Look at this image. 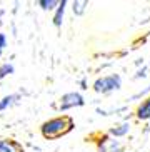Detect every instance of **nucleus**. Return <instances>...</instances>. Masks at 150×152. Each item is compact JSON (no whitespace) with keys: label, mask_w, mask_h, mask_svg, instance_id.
Instances as JSON below:
<instances>
[{"label":"nucleus","mask_w":150,"mask_h":152,"mask_svg":"<svg viewBox=\"0 0 150 152\" xmlns=\"http://www.w3.org/2000/svg\"><path fill=\"white\" fill-rule=\"evenodd\" d=\"M74 127H75L74 119L70 115L62 114V115H55L49 121H45L40 125V134L47 140H55V139H60L63 135L70 134Z\"/></svg>","instance_id":"f257e3e1"},{"label":"nucleus","mask_w":150,"mask_h":152,"mask_svg":"<svg viewBox=\"0 0 150 152\" xmlns=\"http://www.w3.org/2000/svg\"><path fill=\"white\" fill-rule=\"evenodd\" d=\"M93 92L100 95H108L114 94L117 90L122 89V75L120 74H107V75L97 77L92 84Z\"/></svg>","instance_id":"f03ea898"},{"label":"nucleus","mask_w":150,"mask_h":152,"mask_svg":"<svg viewBox=\"0 0 150 152\" xmlns=\"http://www.w3.org/2000/svg\"><path fill=\"white\" fill-rule=\"evenodd\" d=\"M85 97L82 92L74 90V92H65L62 97L58 99V110L60 112H67L70 109H77V107H84L85 105Z\"/></svg>","instance_id":"7ed1b4c3"},{"label":"nucleus","mask_w":150,"mask_h":152,"mask_svg":"<svg viewBox=\"0 0 150 152\" xmlns=\"http://www.w3.org/2000/svg\"><path fill=\"white\" fill-rule=\"evenodd\" d=\"M97 152H124L125 145L120 140L110 137V135H102L97 142Z\"/></svg>","instance_id":"20e7f679"},{"label":"nucleus","mask_w":150,"mask_h":152,"mask_svg":"<svg viewBox=\"0 0 150 152\" xmlns=\"http://www.w3.org/2000/svg\"><path fill=\"white\" fill-rule=\"evenodd\" d=\"M133 115H135V119L140 121V122H149L150 121V95L138 102V105L135 107Z\"/></svg>","instance_id":"39448f33"},{"label":"nucleus","mask_w":150,"mask_h":152,"mask_svg":"<svg viewBox=\"0 0 150 152\" xmlns=\"http://www.w3.org/2000/svg\"><path fill=\"white\" fill-rule=\"evenodd\" d=\"M130 130H132V124L128 121H124L120 124H115L114 127H110L108 129V135L114 139H122V137H127L130 134Z\"/></svg>","instance_id":"423d86ee"},{"label":"nucleus","mask_w":150,"mask_h":152,"mask_svg":"<svg viewBox=\"0 0 150 152\" xmlns=\"http://www.w3.org/2000/svg\"><path fill=\"white\" fill-rule=\"evenodd\" d=\"M20 100H22V94H18V92L4 95V97L0 99V112H5V110H9V109L15 107V105H18Z\"/></svg>","instance_id":"0eeeda50"},{"label":"nucleus","mask_w":150,"mask_h":152,"mask_svg":"<svg viewBox=\"0 0 150 152\" xmlns=\"http://www.w3.org/2000/svg\"><path fill=\"white\" fill-rule=\"evenodd\" d=\"M0 152H27V151L15 139H0Z\"/></svg>","instance_id":"6e6552de"},{"label":"nucleus","mask_w":150,"mask_h":152,"mask_svg":"<svg viewBox=\"0 0 150 152\" xmlns=\"http://www.w3.org/2000/svg\"><path fill=\"white\" fill-rule=\"evenodd\" d=\"M67 5H68V2H67V0H60V2H58V5H57V9H55V12H53L52 23H53L57 28L62 27L63 17H65V10H67Z\"/></svg>","instance_id":"1a4fd4ad"},{"label":"nucleus","mask_w":150,"mask_h":152,"mask_svg":"<svg viewBox=\"0 0 150 152\" xmlns=\"http://www.w3.org/2000/svg\"><path fill=\"white\" fill-rule=\"evenodd\" d=\"M127 105H120V107H110V109H103V107H97L95 112L102 117H108V115H117V114H122V112L127 110Z\"/></svg>","instance_id":"9d476101"},{"label":"nucleus","mask_w":150,"mask_h":152,"mask_svg":"<svg viewBox=\"0 0 150 152\" xmlns=\"http://www.w3.org/2000/svg\"><path fill=\"white\" fill-rule=\"evenodd\" d=\"M87 9H88L87 0H75V2H72V12H74L77 17H82V15L87 12Z\"/></svg>","instance_id":"9b49d317"},{"label":"nucleus","mask_w":150,"mask_h":152,"mask_svg":"<svg viewBox=\"0 0 150 152\" xmlns=\"http://www.w3.org/2000/svg\"><path fill=\"white\" fill-rule=\"evenodd\" d=\"M12 74H15V65H13L12 62H4V64H0V80L7 79V77L12 75Z\"/></svg>","instance_id":"f8f14e48"},{"label":"nucleus","mask_w":150,"mask_h":152,"mask_svg":"<svg viewBox=\"0 0 150 152\" xmlns=\"http://www.w3.org/2000/svg\"><path fill=\"white\" fill-rule=\"evenodd\" d=\"M37 5L42 10H45V12H55V9L58 5V0H39Z\"/></svg>","instance_id":"ddd939ff"},{"label":"nucleus","mask_w":150,"mask_h":152,"mask_svg":"<svg viewBox=\"0 0 150 152\" xmlns=\"http://www.w3.org/2000/svg\"><path fill=\"white\" fill-rule=\"evenodd\" d=\"M150 95V85H147L145 89L138 90V92H135L133 95H130V97L127 99V102H135V100H143L145 97H149Z\"/></svg>","instance_id":"4468645a"},{"label":"nucleus","mask_w":150,"mask_h":152,"mask_svg":"<svg viewBox=\"0 0 150 152\" xmlns=\"http://www.w3.org/2000/svg\"><path fill=\"white\" fill-rule=\"evenodd\" d=\"M147 75H149V65H142V67L135 72L133 79H135V80H140V79H147Z\"/></svg>","instance_id":"2eb2a0df"},{"label":"nucleus","mask_w":150,"mask_h":152,"mask_svg":"<svg viewBox=\"0 0 150 152\" xmlns=\"http://www.w3.org/2000/svg\"><path fill=\"white\" fill-rule=\"evenodd\" d=\"M9 45V40H7V35H5L4 32H0V49H4Z\"/></svg>","instance_id":"dca6fc26"},{"label":"nucleus","mask_w":150,"mask_h":152,"mask_svg":"<svg viewBox=\"0 0 150 152\" xmlns=\"http://www.w3.org/2000/svg\"><path fill=\"white\" fill-rule=\"evenodd\" d=\"M80 89H82V90H87L88 89V84H87V80H85V79H82V80H80Z\"/></svg>","instance_id":"f3484780"},{"label":"nucleus","mask_w":150,"mask_h":152,"mask_svg":"<svg viewBox=\"0 0 150 152\" xmlns=\"http://www.w3.org/2000/svg\"><path fill=\"white\" fill-rule=\"evenodd\" d=\"M2 55H4V49H0V57H2Z\"/></svg>","instance_id":"a211bd4d"}]
</instances>
